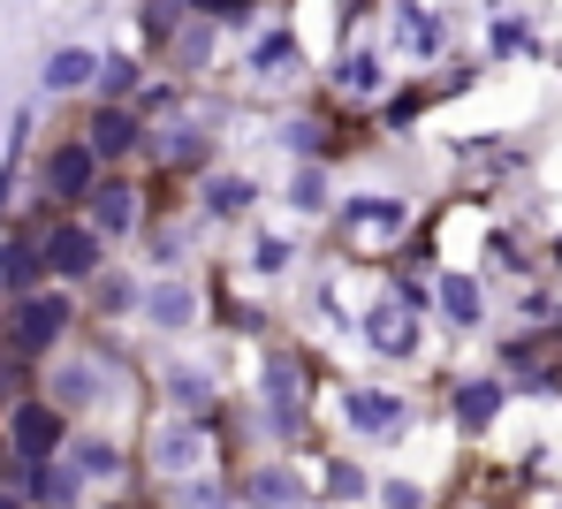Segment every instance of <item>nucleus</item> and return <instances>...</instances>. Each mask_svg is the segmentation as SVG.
<instances>
[{"label":"nucleus","instance_id":"f257e3e1","mask_svg":"<svg viewBox=\"0 0 562 509\" xmlns=\"http://www.w3.org/2000/svg\"><path fill=\"white\" fill-rule=\"evenodd\" d=\"M46 267H54V274H92L99 236L92 228H54V236H46Z\"/></svg>","mask_w":562,"mask_h":509},{"label":"nucleus","instance_id":"f03ea898","mask_svg":"<svg viewBox=\"0 0 562 509\" xmlns=\"http://www.w3.org/2000/svg\"><path fill=\"white\" fill-rule=\"evenodd\" d=\"M61 319H69L61 297H23V312H15V342H23V350H46V342L61 335Z\"/></svg>","mask_w":562,"mask_h":509},{"label":"nucleus","instance_id":"7ed1b4c3","mask_svg":"<svg viewBox=\"0 0 562 509\" xmlns=\"http://www.w3.org/2000/svg\"><path fill=\"white\" fill-rule=\"evenodd\" d=\"M8 433H15V449L23 456H54V441H61V418L46 404H23L15 418H8Z\"/></svg>","mask_w":562,"mask_h":509},{"label":"nucleus","instance_id":"20e7f679","mask_svg":"<svg viewBox=\"0 0 562 509\" xmlns=\"http://www.w3.org/2000/svg\"><path fill=\"white\" fill-rule=\"evenodd\" d=\"M92 77H99V61L85 46H61V54L46 61V84H54V92H77V84H92Z\"/></svg>","mask_w":562,"mask_h":509},{"label":"nucleus","instance_id":"39448f33","mask_svg":"<svg viewBox=\"0 0 562 509\" xmlns=\"http://www.w3.org/2000/svg\"><path fill=\"white\" fill-rule=\"evenodd\" d=\"M130 137H137V129H130V114H122V106H106V114L92 122V145H85V152H92V160H114V152H130Z\"/></svg>","mask_w":562,"mask_h":509},{"label":"nucleus","instance_id":"423d86ee","mask_svg":"<svg viewBox=\"0 0 562 509\" xmlns=\"http://www.w3.org/2000/svg\"><path fill=\"white\" fill-rule=\"evenodd\" d=\"M46 176H54V191H61V199H77V191L92 183V152H85V145H61Z\"/></svg>","mask_w":562,"mask_h":509},{"label":"nucleus","instance_id":"0eeeda50","mask_svg":"<svg viewBox=\"0 0 562 509\" xmlns=\"http://www.w3.org/2000/svg\"><path fill=\"white\" fill-rule=\"evenodd\" d=\"M494 410H502V388H494V381H464V388H457V418H464V426H486Z\"/></svg>","mask_w":562,"mask_h":509},{"label":"nucleus","instance_id":"6e6552de","mask_svg":"<svg viewBox=\"0 0 562 509\" xmlns=\"http://www.w3.org/2000/svg\"><path fill=\"white\" fill-rule=\"evenodd\" d=\"M395 418H403L395 396H373V388H366V396H350V426H366V433H387Z\"/></svg>","mask_w":562,"mask_h":509},{"label":"nucleus","instance_id":"1a4fd4ad","mask_svg":"<svg viewBox=\"0 0 562 509\" xmlns=\"http://www.w3.org/2000/svg\"><path fill=\"white\" fill-rule=\"evenodd\" d=\"M153 464H160V472H183V464H198V433H190V426H168V433L153 441Z\"/></svg>","mask_w":562,"mask_h":509},{"label":"nucleus","instance_id":"9d476101","mask_svg":"<svg viewBox=\"0 0 562 509\" xmlns=\"http://www.w3.org/2000/svg\"><path fill=\"white\" fill-rule=\"evenodd\" d=\"M145 312H153V327H183L190 319V290L183 282H160V290L145 297Z\"/></svg>","mask_w":562,"mask_h":509},{"label":"nucleus","instance_id":"9b49d317","mask_svg":"<svg viewBox=\"0 0 562 509\" xmlns=\"http://www.w3.org/2000/svg\"><path fill=\"white\" fill-rule=\"evenodd\" d=\"M441 312H449L457 327H471V319H479V290H471L464 274H441Z\"/></svg>","mask_w":562,"mask_h":509},{"label":"nucleus","instance_id":"f8f14e48","mask_svg":"<svg viewBox=\"0 0 562 509\" xmlns=\"http://www.w3.org/2000/svg\"><path fill=\"white\" fill-rule=\"evenodd\" d=\"M304 479L296 472H251V502H296Z\"/></svg>","mask_w":562,"mask_h":509},{"label":"nucleus","instance_id":"ddd939ff","mask_svg":"<svg viewBox=\"0 0 562 509\" xmlns=\"http://www.w3.org/2000/svg\"><path fill=\"white\" fill-rule=\"evenodd\" d=\"M0 282H8V290H31V282H38V251L8 244V251H0Z\"/></svg>","mask_w":562,"mask_h":509},{"label":"nucleus","instance_id":"4468645a","mask_svg":"<svg viewBox=\"0 0 562 509\" xmlns=\"http://www.w3.org/2000/svg\"><path fill=\"white\" fill-rule=\"evenodd\" d=\"M168 396H176L183 410H205V404H213V381H205V373H190V365H183V373H168Z\"/></svg>","mask_w":562,"mask_h":509},{"label":"nucleus","instance_id":"2eb2a0df","mask_svg":"<svg viewBox=\"0 0 562 509\" xmlns=\"http://www.w3.org/2000/svg\"><path fill=\"white\" fill-rule=\"evenodd\" d=\"M267 404H274L281 426H296V373H289V365H274V373H267Z\"/></svg>","mask_w":562,"mask_h":509},{"label":"nucleus","instance_id":"dca6fc26","mask_svg":"<svg viewBox=\"0 0 562 509\" xmlns=\"http://www.w3.org/2000/svg\"><path fill=\"white\" fill-rule=\"evenodd\" d=\"M373 342L403 358V350H411V319H403V312H373Z\"/></svg>","mask_w":562,"mask_h":509},{"label":"nucleus","instance_id":"f3484780","mask_svg":"<svg viewBox=\"0 0 562 509\" xmlns=\"http://www.w3.org/2000/svg\"><path fill=\"white\" fill-rule=\"evenodd\" d=\"M130 213H137V205H130V191H99V205H92L99 228H130Z\"/></svg>","mask_w":562,"mask_h":509},{"label":"nucleus","instance_id":"a211bd4d","mask_svg":"<svg viewBox=\"0 0 562 509\" xmlns=\"http://www.w3.org/2000/svg\"><path fill=\"white\" fill-rule=\"evenodd\" d=\"M54 396H61V404H92V365H69V373L54 381Z\"/></svg>","mask_w":562,"mask_h":509},{"label":"nucleus","instance_id":"6ab92c4d","mask_svg":"<svg viewBox=\"0 0 562 509\" xmlns=\"http://www.w3.org/2000/svg\"><path fill=\"white\" fill-rule=\"evenodd\" d=\"M205 199H213V213H244V205H251V191H244L236 176H221V183H213Z\"/></svg>","mask_w":562,"mask_h":509},{"label":"nucleus","instance_id":"aec40b11","mask_svg":"<svg viewBox=\"0 0 562 509\" xmlns=\"http://www.w3.org/2000/svg\"><path fill=\"white\" fill-rule=\"evenodd\" d=\"M350 220H358V228H395V220H403V205H350Z\"/></svg>","mask_w":562,"mask_h":509},{"label":"nucleus","instance_id":"412c9836","mask_svg":"<svg viewBox=\"0 0 562 509\" xmlns=\"http://www.w3.org/2000/svg\"><path fill=\"white\" fill-rule=\"evenodd\" d=\"M403 38H411V54H434V46H441V23H426V15H411V23H403Z\"/></svg>","mask_w":562,"mask_h":509},{"label":"nucleus","instance_id":"4be33fe9","mask_svg":"<svg viewBox=\"0 0 562 509\" xmlns=\"http://www.w3.org/2000/svg\"><path fill=\"white\" fill-rule=\"evenodd\" d=\"M38 495L46 502H77V472H38Z\"/></svg>","mask_w":562,"mask_h":509},{"label":"nucleus","instance_id":"5701e85b","mask_svg":"<svg viewBox=\"0 0 562 509\" xmlns=\"http://www.w3.org/2000/svg\"><path fill=\"white\" fill-rule=\"evenodd\" d=\"M342 84H350V92H373V84H380V61H373V54H358V61L342 69Z\"/></svg>","mask_w":562,"mask_h":509},{"label":"nucleus","instance_id":"b1692460","mask_svg":"<svg viewBox=\"0 0 562 509\" xmlns=\"http://www.w3.org/2000/svg\"><path fill=\"white\" fill-rule=\"evenodd\" d=\"M296 205H304V213H319V205H327V183H319V168H304V176H296Z\"/></svg>","mask_w":562,"mask_h":509},{"label":"nucleus","instance_id":"393cba45","mask_svg":"<svg viewBox=\"0 0 562 509\" xmlns=\"http://www.w3.org/2000/svg\"><path fill=\"white\" fill-rule=\"evenodd\" d=\"M130 77H137L130 61H99V84H106V92H130Z\"/></svg>","mask_w":562,"mask_h":509},{"label":"nucleus","instance_id":"a878e982","mask_svg":"<svg viewBox=\"0 0 562 509\" xmlns=\"http://www.w3.org/2000/svg\"><path fill=\"white\" fill-rule=\"evenodd\" d=\"M380 509H418V487H403V479H395V487H380Z\"/></svg>","mask_w":562,"mask_h":509},{"label":"nucleus","instance_id":"bb28decb","mask_svg":"<svg viewBox=\"0 0 562 509\" xmlns=\"http://www.w3.org/2000/svg\"><path fill=\"white\" fill-rule=\"evenodd\" d=\"M289 61V38H259V69H281Z\"/></svg>","mask_w":562,"mask_h":509},{"label":"nucleus","instance_id":"cd10ccee","mask_svg":"<svg viewBox=\"0 0 562 509\" xmlns=\"http://www.w3.org/2000/svg\"><path fill=\"white\" fill-rule=\"evenodd\" d=\"M190 509H221V495L213 487H190Z\"/></svg>","mask_w":562,"mask_h":509},{"label":"nucleus","instance_id":"c85d7f7f","mask_svg":"<svg viewBox=\"0 0 562 509\" xmlns=\"http://www.w3.org/2000/svg\"><path fill=\"white\" fill-rule=\"evenodd\" d=\"M190 8H228V0H190Z\"/></svg>","mask_w":562,"mask_h":509},{"label":"nucleus","instance_id":"c756f323","mask_svg":"<svg viewBox=\"0 0 562 509\" xmlns=\"http://www.w3.org/2000/svg\"><path fill=\"white\" fill-rule=\"evenodd\" d=\"M0 509H15V502H8V495H0Z\"/></svg>","mask_w":562,"mask_h":509}]
</instances>
